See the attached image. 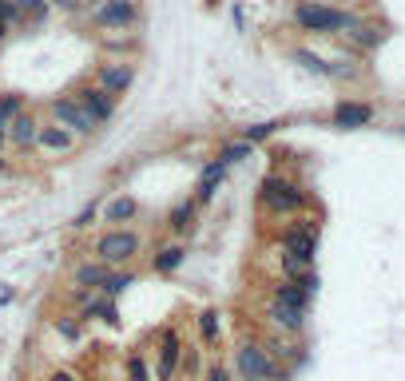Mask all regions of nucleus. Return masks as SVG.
I'll return each mask as SVG.
<instances>
[{"mask_svg": "<svg viewBox=\"0 0 405 381\" xmlns=\"http://www.w3.org/2000/svg\"><path fill=\"white\" fill-rule=\"evenodd\" d=\"M294 21L306 32H342V28L354 24V16H350V12H338V8H326V4H298V8H294Z\"/></svg>", "mask_w": 405, "mask_h": 381, "instance_id": "nucleus-1", "label": "nucleus"}, {"mask_svg": "<svg viewBox=\"0 0 405 381\" xmlns=\"http://www.w3.org/2000/svg\"><path fill=\"white\" fill-rule=\"evenodd\" d=\"M91 21L100 28H135L139 24V4L135 0H100Z\"/></svg>", "mask_w": 405, "mask_h": 381, "instance_id": "nucleus-2", "label": "nucleus"}, {"mask_svg": "<svg viewBox=\"0 0 405 381\" xmlns=\"http://www.w3.org/2000/svg\"><path fill=\"white\" fill-rule=\"evenodd\" d=\"M263 203L270 207V211H298V207L306 203V195L294 187L290 179H278V175H270V179L263 183Z\"/></svg>", "mask_w": 405, "mask_h": 381, "instance_id": "nucleus-3", "label": "nucleus"}, {"mask_svg": "<svg viewBox=\"0 0 405 381\" xmlns=\"http://www.w3.org/2000/svg\"><path fill=\"white\" fill-rule=\"evenodd\" d=\"M96 254L103 262H132L139 254V239L132 231H108L100 242H96Z\"/></svg>", "mask_w": 405, "mask_h": 381, "instance_id": "nucleus-4", "label": "nucleus"}, {"mask_svg": "<svg viewBox=\"0 0 405 381\" xmlns=\"http://www.w3.org/2000/svg\"><path fill=\"white\" fill-rule=\"evenodd\" d=\"M76 103L91 115V123H108L115 115V96H108L100 84H96V88H91V84H88V88H80V91H76Z\"/></svg>", "mask_w": 405, "mask_h": 381, "instance_id": "nucleus-5", "label": "nucleus"}, {"mask_svg": "<svg viewBox=\"0 0 405 381\" xmlns=\"http://www.w3.org/2000/svg\"><path fill=\"white\" fill-rule=\"evenodd\" d=\"M96 80H100V88L108 91V96H123V91L132 88V80H135V68L127 60H108V64H100Z\"/></svg>", "mask_w": 405, "mask_h": 381, "instance_id": "nucleus-6", "label": "nucleus"}, {"mask_svg": "<svg viewBox=\"0 0 405 381\" xmlns=\"http://www.w3.org/2000/svg\"><path fill=\"white\" fill-rule=\"evenodd\" d=\"M239 370L246 381H274V361L266 358L263 346H243L239 350Z\"/></svg>", "mask_w": 405, "mask_h": 381, "instance_id": "nucleus-7", "label": "nucleus"}, {"mask_svg": "<svg viewBox=\"0 0 405 381\" xmlns=\"http://www.w3.org/2000/svg\"><path fill=\"white\" fill-rule=\"evenodd\" d=\"M283 246L290 251V258L310 266V262H314V246H318V231L314 227H290V231L283 234Z\"/></svg>", "mask_w": 405, "mask_h": 381, "instance_id": "nucleus-8", "label": "nucleus"}, {"mask_svg": "<svg viewBox=\"0 0 405 381\" xmlns=\"http://www.w3.org/2000/svg\"><path fill=\"white\" fill-rule=\"evenodd\" d=\"M52 115H56V123H60V127H68L72 135H88V131L96 127V123H91V115L76 100H56V103H52Z\"/></svg>", "mask_w": 405, "mask_h": 381, "instance_id": "nucleus-9", "label": "nucleus"}, {"mask_svg": "<svg viewBox=\"0 0 405 381\" xmlns=\"http://www.w3.org/2000/svg\"><path fill=\"white\" fill-rule=\"evenodd\" d=\"M179 358H183L179 334H175V330H163V341H159V370H155V381H171L175 370H179Z\"/></svg>", "mask_w": 405, "mask_h": 381, "instance_id": "nucleus-10", "label": "nucleus"}, {"mask_svg": "<svg viewBox=\"0 0 405 381\" xmlns=\"http://www.w3.org/2000/svg\"><path fill=\"white\" fill-rule=\"evenodd\" d=\"M370 120H374V108H370V103L342 100L334 108V123H338V127H365Z\"/></svg>", "mask_w": 405, "mask_h": 381, "instance_id": "nucleus-11", "label": "nucleus"}, {"mask_svg": "<svg viewBox=\"0 0 405 381\" xmlns=\"http://www.w3.org/2000/svg\"><path fill=\"white\" fill-rule=\"evenodd\" d=\"M36 143H40V147H48V151H72L76 135H72L68 127H60V123H52V127L36 131Z\"/></svg>", "mask_w": 405, "mask_h": 381, "instance_id": "nucleus-12", "label": "nucleus"}, {"mask_svg": "<svg viewBox=\"0 0 405 381\" xmlns=\"http://www.w3.org/2000/svg\"><path fill=\"white\" fill-rule=\"evenodd\" d=\"M8 127H12V143H16V147H32V143H36V131H40V123L21 111V115L8 123Z\"/></svg>", "mask_w": 405, "mask_h": 381, "instance_id": "nucleus-13", "label": "nucleus"}, {"mask_svg": "<svg viewBox=\"0 0 405 381\" xmlns=\"http://www.w3.org/2000/svg\"><path fill=\"white\" fill-rule=\"evenodd\" d=\"M274 302H283V306H294V310H306L310 294H306L298 282H283V286H274Z\"/></svg>", "mask_w": 405, "mask_h": 381, "instance_id": "nucleus-14", "label": "nucleus"}, {"mask_svg": "<svg viewBox=\"0 0 405 381\" xmlns=\"http://www.w3.org/2000/svg\"><path fill=\"white\" fill-rule=\"evenodd\" d=\"M223 175H227V167L223 163H211V167L202 171V179H199V199L207 203L215 195V187H219V183H223Z\"/></svg>", "mask_w": 405, "mask_h": 381, "instance_id": "nucleus-15", "label": "nucleus"}, {"mask_svg": "<svg viewBox=\"0 0 405 381\" xmlns=\"http://www.w3.org/2000/svg\"><path fill=\"white\" fill-rule=\"evenodd\" d=\"M302 314L306 310H294V306H283V302L270 306V318L278 322V326H286V330H302Z\"/></svg>", "mask_w": 405, "mask_h": 381, "instance_id": "nucleus-16", "label": "nucleus"}, {"mask_svg": "<svg viewBox=\"0 0 405 381\" xmlns=\"http://www.w3.org/2000/svg\"><path fill=\"white\" fill-rule=\"evenodd\" d=\"M108 271H103L100 262H84L80 271H76V286H103Z\"/></svg>", "mask_w": 405, "mask_h": 381, "instance_id": "nucleus-17", "label": "nucleus"}, {"mask_svg": "<svg viewBox=\"0 0 405 381\" xmlns=\"http://www.w3.org/2000/svg\"><path fill=\"white\" fill-rule=\"evenodd\" d=\"M135 211H139V203L123 195V199H115L112 207H108V222H127V219H135Z\"/></svg>", "mask_w": 405, "mask_h": 381, "instance_id": "nucleus-18", "label": "nucleus"}, {"mask_svg": "<svg viewBox=\"0 0 405 381\" xmlns=\"http://www.w3.org/2000/svg\"><path fill=\"white\" fill-rule=\"evenodd\" d=\"M199 334H202V341H207V346H215V341H219V310H202L199 314Z\"/></svg>", "mask_w": 405, "mask_h": 381, "instance_id": "nucleus-19", "label": "nucleus"}, {"mask_svg": "<svg viewBox=\"0 0 405 381\" xmlns=\"http://www.w3.org/2000/svg\"><path fill=\"white\" fill-rule=\"evenodd\" d=\"M346 32H350V36H354V40L358 44H365V48H374V44H382V28H370V24H350V28H346Z\"/></svg>", "mask_w": 405, "mask_h": 381, "instance_id": "nucleus-20", "label": "nucleus"}, {"mask_svg": "<svg viewBox=\"0 0 405 381\" xmlns=\"http://www.w3.org/2000/svg\"><path fill=\"white\" fill-rule=\"evenodd\" d=\"M24 111V103H21V96H0V127H8L16 115Z\"/></svg>", "mask_w": 405, "mask_h": 381, "instance_id": "nucleus-21", "label": "nucleus"}, {"mask_svg": "<svg viewBox=\"0 0 405 381\" xmlns=\"http://www.w3.org/2000/svg\"><path fill=\"white\" fill-rule=\"evenodd\" d=\"M132 282H135V274H108V278H103V294H108V298H120Z\"/></svg>", "mask_w": 405, "mask_h": 381, "instance_id": "nucleus-22", "label": "nucleus"}, {"mask_svg": "<svg viewBox=\"0 0 405 381\" xmlns=\"http://www.w3.org/2000/svg\"><path fill=\"white\" fill-rule=\"evenodd\" d=\"M246 155H251V143H231V147H223L219 151V163H223V167H231V163H239V159H246Z\"/></svg>", "mask_w": 405, "mask_h": 381, "instance_id": "nucleus-23", "label": "nucleus"}, {"mask_svg": "<svg viewBox=\"0 0 405 381\" xmlns=\"http://www.w3.org/2000/svg\"><path fill=\"white\" fill-rule=\"evenodd\" d=\"M179 262H183V251H179V246H167V251L155 258V271H175Z\"/></svg>", "mask_w": 405, "mask_h": 381, "instance_id": "nucleus-24", "label": "nucleus"}, {"mask_svg": "<svg viewBox=\"0 0 405 381\" xmlns=\"http://www.w3.org/2000/svg\"><path fill=\"white\" fill-rule=\"evenodd\" d=\"M21 21V8H16V0H0V24L12 28V24Z\"/></svg>", "mask_w": 405, "mask_h": 381, "instance_id": "nucleus-25", "label": "nucleus"}, {"mask_svg": "<svg viewBox=\"0 0 405 381\" xmlns=\"http://www.w3.org/2000/svg\"><path fill=\"white\" fill-rule=\"evenodd\" d=\"M274 127H278V123H254V127L243 131V140L246 143H258V140H266V135H274Z\"/></svg>", "mask_w": 405, "mask_h": 381, "instance_id": "nucleus-26", "label": "nucleus"}, {"mask_svg": "<svg viewBox=\"0 0 405 381\" xmlns=\"http://www.w3.org/2000/svg\"><path fill=\"white\" fill-rule=\"evenodd\" d=\"M16 8H21V12H28L32 21H40L44 12H48V0H16Z\"/></svg>", "mask_w": 405, "mask_h": 381, "instance_id": "nucleus-27", "label": "nucleus"}, {"mask_svg": "<svg viewBox=\"0 0 405 381\" xmlns=\"http://www.w3.org/2000/svg\"><path fill=\"white\" fill-rule=\"evenodd\" d=\"M127 373H132V381H147V365H143V358H127Z\"/></svg>", "mask_w": 405, "mask_h": 381, "instance_id": "nucleus-28", "label": "nucleus"}, {"mask_svg": "<svg viewBox=\"0 0 405 381\" xmlns=\"http://www.w3.org/2000/svg\"><path fill=\"white\" fill-rule=\"evenodd\" d=\"M56 330H60L68 341H76V338H80V326H76V322H68V318H60V322H56Z\"/></svg>", "mask_w": 405, "mask_h": 381, "instance_id": "nucleus-29", "label": "nucleus"}, {"mask_svg": "<svg viewBox=\"0 0 405 381\" xmlns=\"http://www.w3.org/2000/svg\"><path fill=\"white\" fill-rule=\"evenodd\" d=\"M187 219H191V207H179L175 219H171V227H175V231H187Z\"/></svg>", "mask_w": 405, "mask_h": 381, "instance_id": "nucleus-30", "label": "nucleus"}, {"mask_svg": "<svg viewBox=\"0 0 405 381\" xmlns=\"http://www.w3.org/2000/svg\"><path fill=\"white\" fill-rule=\"evenodd\" d=\"M52 8H60V12H80V4L84 0H48Z\"/></svg>", "mask_w": 405, "mask_h": 381, "instance_id": "nucleus-31", "label": "nucleus"}, {"mask_svg": "<svg viewBox=\"0 0 405 381\" xmlns=\"http://www.w3.org/2000/svg\"><path fill=\"white\" fill-rule=\"evenodd\" d=\"M91 219H96V207H88V211H80V219H76V227H91Z\"/></svg>", "mask_w": 405, "mask_h": 381, "instance_id": "nucleus-32", "label": "nucleus"}, {"mask_svg": "<svg viewBox=\"0 0 405 381\" xmlns=\"http://www.w3.org/2000/svg\"><path fill=\"white\" fill-rule=\"evenodd\" d=\"M207 381H231V377H227L223 365H215V370H207Z\"/></svg>", "mask_w": 405, "mask_h": 381, "instance_id": "nucleus-33", "label": "nucleus"}, {"mask_svg": "<svg viewBox=\"0 0 405 381\" xmlns=\"http://www.w3.org/2000/svg\"><path fill=\"white\" fill-rule=\"evenodd\" d=\"M183 365H187V373H199V358H195V350H187V361H183Z\"/></svg>", "mask_w": 405, "mask_h": 381, "instance_id": "nucleus-34", "label": "nucleus"}, {"mask_svg": "<svg viewBox=\"0 0 405 381\" xmlns=\"http://www.w3.org/2000/svg\"><path fill=\"white\" fill-rule=\"evenodd\" d=\"M48 381H72V373H68V370H56V373H52Z\"/></svg>", "mask_w": 405, "mask_h": 381, "instance_id": "nucleus-35", "label": "nucleus"}, {"mask_svg": "<svg viewBox=\"0 0 405 381\" xmlns=\"http://www.w3.org/2000/svg\"><path fill=\"white\" fill-rule=\"evenodd\" d=\"M4 140H8V131H4V127H0V147H4Z\"/></svg>", "mask_w": 405, "mask_h": 381, "instance_id": "nucleus-36", "label": "nucleus"}, {"mask_svg": "<svg viewBox=\"0 0 405 381\" xmlns=\"http://www.w3.org/2000/svg\"><path fill=\"white\" fill-rule=\"evenodd\" d=\"M0 36H8V28H4V24H0Z\"/></svg>", "mask_w": 405, "mask_h": 381, "instance_id": "nucleus-37", "label": "nucleus"}, {"mask_svg": "<svg viewBox=\"0 0 405 381\" xmlns=\"http://www.w3.org/2000/svg\"><path fill=\"white\" fill-rule=\"evenodd\" d=\"M207 4H211V8H215V4H219V0H207Z\"/></svg>", "mask_w": 405, "mask_h": 381, "instance_id": "nucleus-38", "label": "nucleus"}, {"mask_svg": "<svg viewBox=\"0 0 405 381\" xmlns=\"http://www.w3.org/2000/svg\"><path fill=\"white\" fill-rule=\"evenodd\" d=\"M4 167H8V163H4V159H0V171H4Z\"/></svg>", "mask_w": 405, "mask_h": 381, "instance_id": "nucleus-39", "label": "nucleus"}]
</instances>
